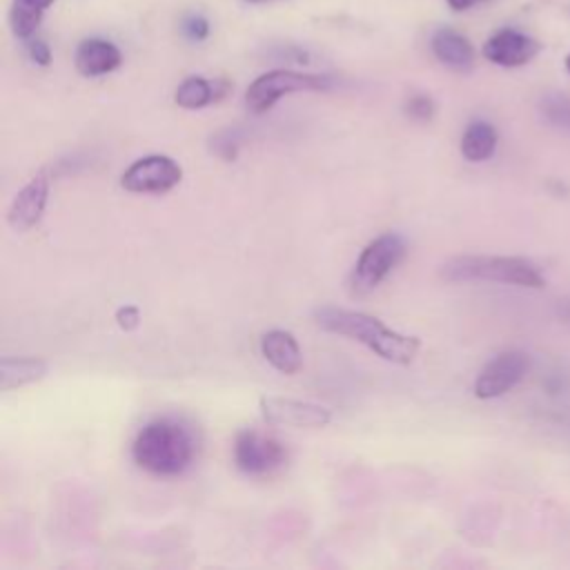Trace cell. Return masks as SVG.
I'll use <instances>...</instances> for the list:
<instances>
[{
  "label": "cell",
  "mask_w": 570,
  "mask_h": 570,
  "mask_svg": "<svg viewBox=\"0 0 570 570\" xmlns=\"http://www.w3.org/2000/svg\"><path fill=\"white\" fill-rule=\"evenodd\" d=\"M314 321L321 330L341 334V336H350V338L363 343L376 356H381L390 363H396V365L412 363L419 352V345H421L416 336H405L401 332H394L387 325H383L376 316H370L365 312L327 305V307H318L314 312Z\"/></svg>",
  "instance_id": "6da1fadb"
},
{
  "label": "cell",
  "mask_w": 570,
  "mask_h": 570,
  "mask_svg": "<svg viewBox=\"0 0 570 570\" xmlns=\"http://www.w3.org/2000/svg\"><path fill=\"white\" fill-rule=\"evenodd\" d=\"M196 454L194 434L176 419H154L136 434L134 461L156 476L183 474Z\"/></svg>",
  "instance_id": "7a4b0ae2"
},
{
  "label": "cell",
  "mask_w": 570,
  "mask_h": 570,
  "mask_svg": "<svg viewBox=\"0 0 570 570\" xmlns=\"http://www.w3.org/2000/svg\"><path fill=\"white\" fill-rule=\"evenodd\" d=\"M439 274L448 283L492 281L530 289H541L546 285V278L539 272V267L519 256H454L441 265Z\"/></svg>",
  "instance_id": "3957f363"
},
{
  "label": "cell",
  "mask_w": 570,
  "mask_h": 570,
  "mask_svg": "<svg viewBox=\"0 0 570 570\" xmlns=\"http://www.w3.org/2000/svg\"><path fill=\"white\" fill-rule=\"evenodd\" d=\"M334 80L325 73H305L292 69H272L258 76L245 91V105L252 114L272 109L283 96L298 91H327Z\"/></svg>",
  "instance_id": "277c9868"
},
{
  "label": "cell",
  "mask_w": 570,
  "mask_h": 570,
  "mask_svg": "<svg viewBox=\"0 0 570 570\" xmlns=\"http://www.w3.org/2000/svg\"><path fill=\"white\" fill-rule=\"evenodd\" d=\"M407 252L405 238L401 234L387 232L374 238L356 258L350 276V292L363 296L379 287V283L403 261Z\"/></svg>",
  "instance_id": "5b68a950"
},
{
  "label": "cell",
  "mask_w": 570,
  "mask_h": 570,
  "mask_svg": "<svg viewBox=\"0 0 570 570\" xmlns=\"http://www.w3.org/2000/svg\"><path fill=\"white\" fill-rule=\"evenodd\" d=\"M287 459L285 445L258 430H240L234 441V463L249 476L269 474Z\"/></svg>",
  "instance_id": "8992f818"
},
{
  "label": "cell",
  "mask_w": 570,
  "mask_h": 570,
  "mask_svg": "<svg viewBox=\"0 0 570 570\" xmlns=\"http://www.w3.org/2000/svg\"><path fill=\"white\" fill-rule=\"evenodd\" d=\"M180 178L183 169L171 156L151 154L129 165L120 176V185L134 194H165L174 189Z\"/></svg>",
  "instance_id": "52a82bcc"
},
{
  "label": "cell",
  "mask_w": 570,
  "mask_h": 570,
  "mask_svg": "<svg viewBox=\"0 0 570 570\" xmlns=\"http://www.w3.org/2000/svg\"><path fill=\"white\" fill-rule=\"evenodd\" d=\"M530 370V356L521 350H505L497 354L485 367L479 372L474 381V396L479 399H497L510 392Z\"/></svg>",
  "instance_id": "ba28073f"
},
{
  "label": "cell",
  "mask_w": 570,
  "mask_h": 570,
  "mask_svg": "<svg viewBox=\"0 0 570 570\" xmlns=\"http://www.w3.org/2000/svg\"><path fill=\"white\" fill-rule=\"evenodd\" d=\"M261 414L272 425L285 428H325L332 421V412L312 401L283 399V396H263L258 401Z\"/></svg>",
  "instance_id": "9c48e42d"
},
{
  "label": "cell",
  "mask_w": 570,
  "mask_h": 570,
  "mask_svg": "<svg viewBox=\"0 0 570 570\" xmlns=\"http://www.w3.org/2000/svg\"><path fill=\"white\" fill-rule=\"evenodd\" d=\"M539 51H541V45L532 36L512 27H503L494 31L483 45V56L499 67H523Z\"/></svg>",
  "instance_id": "30bf717a"
},
{
  "label": "cell",
  "mask_w": 570,
  "mask_h": 570,
  "mask_svg": "<svg viewBox=\"0 0 570 570\" xmlns=\"http://www.w3.org/2000/svg\"><path fill=\"white\" fill-rule=\"evenodd\" d=\"M47 198H49V178L45 171H40L16 194V198L9 207V216H7L9 225L16 232L31 229L42 218Z\"/></svg>",
  "instance_id": "8fae6325"
},
{
  "label": "cell",
  "mask_w": 570,
  "mask_h": 570,
  "mask_svg": "<svg viewBox=\"0 0 570 570\" xmlns=\"http://www.w3.org/2000/svg\"><path fill=\"white\" fill-rule=\"evenodd\" d=\"M122 62V53L120 49L102 38H87L76 47V56H73V65L78 69V73L87 76V78H96V76H105L111 73L114 69H118Z\"/></svg>",
  "instance_id": "7c38bea8"
},
{
  "label": "cell",
  "mask_w": 570,
  "mask_h": 570,
  "mask_svg": "<svg viewBox=\"0 0 570 570\" xmlns=\"http://www.w3.org/2000/svg\"><path fill=\"white\" fill-rule=\"evenodd\" d=\"M430 47L436 60L454 71H470L474 67V49L470 40L450 27L436 29L432 33Z\"/></svg>",
  "instance_id": "4fadbf2b"
},
{
  "label": "cell",
  "mask_w": 570,
  "mask_h": 570,
  "mask_svg": "<svg viewBox=\"0 0 570 570\" xmlns=\"http://www.w3.org/2000/svg\"><path fill=\"white\" fill-rule=\"evenodd\" d=\"M261 354L265 361L283 372V374H296L303 365L301 347L292 332L287 330H269L261 336Z\"/></svg>",
  "instance_id": "5bb4252c"
},
{
  "label": "cell",
  "mask_w": 570,
  "mask_h": 570,
  "mask_svg": "<svg viewBox=\"0 0 570 570\" xmlns=\"http://www.w3.org/2000/svg\"><path fill=\"white\" fill-rule=\"evenodd\" d=\"M227 91H229V82L225 80H207L200 76H189L178 85L174 100L183 109H200L220 100Z\"/></svg>",
  "instance_id": "9a60e30c"
},
{
  "label": "cell",
  "mask_w": 570,
  "mask_h": 570,
  "mask_svg": "<svg viewBox=\"0 0 570 570\" xmlns=\"http://www.w3.org/2000/svg\"><path fill=\"white\" fill-rule=\"evenodd\" d=\"M49 365L38 356H2L0 358V390L9 392L40 381Z\"/></svg>",
  "instance_id": "2e32d148"
},
{
  "label": "cell",
  "mask_w": 570,
  "mask_h": 570,
  "mask_svg": "<svg viewBox=\"0 0 570 570\" xmlns=\"http://www.w3.org/2000/svg\"><path fill=\"white\" fill-rule=\"evenodd\" d=\"M497 142V129L488 120H472L461 136V154L470 163H483L494 154Z\"/></svg>",
  "instance_id": "e0dca14e"
},
{
  "label": "cell",
  "mask_w": 570,
  "mask_h": 570,
  "mask_svg": "<svg viewBox=\"0 0 570 570\" xmlns=\"http://www.w3.org/2000/svg\"><path fill=\"white\" fill-rule=\"evenodd\" d=\"M56 0H11L9 7V24L16 38L29 40L36 29L42 22L45 11L53 4Z\"/></svg>",
  "instance_id": "ac0fdd59"
},
{
  "label": "cell",
  "mask_w": 570,
  "mask_h": 570,
  "mask_svg": "<svg viewBox=\"0 0 570 570\" xmlns=\"http://www.w3.org/2000/svg\"><path fill=\"white\" fill-rule=\"evenodd\" d=\"M541 116L557 129L570 131V96L563 94H548L539 102Z\"/></svg>",
  "instance_id": "d6986e66"
},
{
  "label": "cell",
  "mask_w": 570,
  "mask_h": 570,
  "mask_svg": "<svg viewBox=\"0 0 570 570\" xmlns=\"http://www.w3.org/2000/svg\"><path fill=\"white\" fill-rule=\"evenodd\" d=\"M180 31L187 40L191 42H200L209 36V20L203 16V13H196V11H189L183 16L180 20Z\"/></svg>",
  "instance_id": "ffe728a7"
},
{
  "label": "cell",
  "mask_w": 570,
  "mask_h": 570,
  "mask_svg": "<svg viewBox=\"0 0 570 570\" xmlns=\"http://www.w3.org/2000/svg\"><path fill=\"white\" fill-rule=\"evenodd\" d=\"M434 111H436L434 100L430 96H425V94H414V96H410L405 100V114L410 118H414V120H421V122L432 120Z\"/></svg>",
  "instance_id": "44dd1931"
},
{
  "label": "cell",
  "mask_w": 570,
  "mask_h": 570,
  "mask_svg": "<svg viewBox=\"0 0 570 570\" xmlns=\"http://www.w3.org/2000/svg\"><path fill=\"white\" fill-rule=\"evenodd\" d=\"M27 56L31 62L40 67H47L51 62V49L42 40H27Z\"/></svg>",
  "instance_id": "7402d4cb"
},
{
  "label": "cell",
  "mask_w": 570,
  "mask_h": 570,
  "mask_svg": "<svg viewBox=\"0 0 570 570\" xmlns=\"http://www.w3.org/2000/svg\"><path fill=\"white\" fill-rule=\"evenodd\" d=\"M116 321H118V327L125 330V332L136 330L138 323H140V312H138L136 305H122L116 312Z\"/></svg>",
  "instance_id": "603a6c76"
},
{
  "label": "cell",
  "mask_w": 570,
  "mask_h": 570,
  "mask_svg": "<svg viewBox=\"0 0 570 570\" xmlns=\"http://www.w3.org/2000/svg\"><path fill=\"white\" fill-rule=\"evenodd\" d=\"M445 2H448V7H450L452 11H465V9H472L474 4L485 2V0H445Z\"/></svg>",
  "instance_id": "cb8c5ba5"
},
{
  "label": "cell",
  "mask_w": 570,
  "mask_h": 570,
  "mask_svg": "<svg viewBox=\"0 0 570 570\" xmlns=\"http://www.w3.org/2000/svg\"><path fill=\"white\" fill-rule=\"evenodd\" d=\"M563 65H566V71H568V73H570V53H568V56H566V62H563Z\"/></svg>",
  "instance_id": "d4e9b609"
},
{
  "label": "cell",
  "mask_w": 570,
  "mask_h": 570,
  "mask_svg": "<svg viewBox=\"0 0 570 570\" xmlns=\"http://www.w3.org/2000/svg\"><path fill=\"white\" fill-rule=\"evenodd\" d=\"M243 2H252V4H258V2H272V0H243Z\"/></svg>",
  "instance_id": "484cf974"
}]
</instances>
